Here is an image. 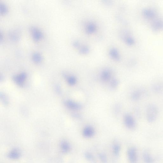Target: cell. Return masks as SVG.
Wrapping results in <instances>:
<instances>
[{"mask_svg": "<svg viewBox=\"0 0 163 163\" xmlns=\"http://www.w3.org/2000/svg\"><path fill=\"white\" fill-rule=\"evenodd\" d=\"M158 108L153 104H150L147 106L146 111L147 121L149 123H153L155 121L158 116Z\"/></svg>", "mask_w": 163, "mask_h": 163, "instance_id": "cell-1", "label": "cell"}, {"mask_svg": "<svg viewBox=\"0 0 163 163\" xmlns=\"http://www.w3.org/2000/svg\"><path fill=\"white\" fill-rule=\"evenodd\" d=\"M143 17L146 19L150 20H154L156 19L157 14L155 11L150 8L144 9L142 12Z\"/></svg>", "mask_w": 163, "mask_h": 163, "instance_id": "cell-2", "label": "cell"}, {"mask_svg": "<svg viewBox=\"0 0 163 163\" xmlns=\"http://www.w3.org/2000/svg\"><path fill=\"white\" fill-rule=\"evenodd\" d=\"M152 31L157 32L163 30V20L160 18H156L152 21L151 24Z\"/></svg>", "mask_w": 163, "mask_h": 163, "instance_id": "cell-3", "label": "cell"}, {"mask_svg": "<svg viewBox=\"0 0 163 163\" xmlns=\"http://www.w3.org/2000/svg\"><path fill=\"white\" fill-rule=\"evenodd\" d=\"M128 157L131 163H137L138 156L137 150L135 148H130L128 151Z\"/></svg>", "mask_w": 163, "mask_h": 163, "instance_id": "cell-4", "label": "cell"}, {"mask_svg": "<svg viewBox=\"0 0 163 163\" xmlns=\"http://www.w3.org/2000/svg\"><path fill=\"white\" fill-rule=\"evenodd\" d=\"M124 121L127 127L130 129H133L136 126V123L133 117L129 114L125 116Z\"/></svg>", "mask_w": 163, "mask_h": 163, "instance_id": "cell-5", "label": "cell"}, {"mask_svg": "<svg viewBox=\"0 0 163 163\" xmlns=\"http://www.w3.org/2000/svg\"><path fill=\"white\" fill-rule=\"evenodd\" d=\"M31 32L33 38L36 41L40 40L43 36L42 32L35 27L31 28Z\"/></svg>", "mask_w": 163, "mask_h": 163, "instance_id": "cell-6", "label": "cell"}, {"mask_svg": "<svg viewBox=\"0 0 163 163\" xmlns=\"http://www.w3.org/2000/svg\"><path fill=\"white\" fill-rule=\"evenodd\" d=\"M26 78V74L24 73H22L14 77V80L16 83L21 86L24 85Z\"/></svg>", "mask_w": 163, "mask_h": 163, "instance_id": "cell-7", "label": "cell"}, {"mask_svg": "<svg viewBox=\"0 0 163 163\" xmlns=\"http://www.w3.org/2000/svg\"><path fill=\"white\" fill-rule=\"evenodd\" d=\"M85 28L86 33L88 34H92L97 30V27L94 23L89 22L85 25Z\"/></svg>", "mask_w": 163, "mask_h": 163, "instance_id": "cell-8", "label": "cell"}, {"mask_svg": "<svg viewBox=\"0 0 163 163\" xmlns=\"http://www.w3.org/2000/svg\"><path fill=\"white\" fill-rule=\"evenodd\" d=\"M74 46L76 48H79V51L82 54H86L89 51V49L87 46L85 45H81L78 41L75 42L73 43Z\"/></svg>", "mask_w": 163, "mask_h": 163, "instance_id": "cell-9", "label": "cell"}, {"mask_svg": "<svg viewBox=\"0 0 163 163\" xmlns=\"http://www.w3.org/2000/svg\"><path fill=\"white\" fill-rule=\"evenodd\" d=\"M143 157V161L145 163H154V159L148 151L144 152Z\"/></svg>", "mask_w": 163, "mask_h": 163, "instance_id": "cell-10", "label": "cell"}, {"mask_svg": "<svg viewBox=\"0 0 163 163\" xmlns=\"http://www.w3.org/2000/svg\"><path fill=\"white\" fill-rule=\"evenodd\" d=\"M109 54L111 57L116 61H119L120 59L119 53L116 49L112 48L109 51Z\"/></svg>", "mask_w": 163, "mask_h": 163, "instance_id": "cell-11", "label": "cell"}, {"mask_svg": "<svg viewBox=\"0 0 163 163\" xmlns=\"http://www.w3.org/2000/svg\"><path fill=\"white\" fill-rule=\"evenodd\" d=\"M65 104L68 108L72 109L78 110L81 108V106L71 101H66Z\"/></svg>", "mask_w": 163, "mask_h": 163, "instance_id": "cell-12", "label": "cell"}, {"mask_svg": "<svg viewBox=\"0 0 163 163\" xmlns=\"http://www.w3.org/2000/svg\"><path fill=\"white\" fill-rule=\"evenodd\" d=\"M124 37V41L126 43L129 45H132L135 43V40L134 38L129 34L125 35Z\"/></svg>", "mask_w": 163, "mask_h": 163, "instance_id": "cell-13", "label": "cell"}, {"mask_svg": "<svg viewBox=\"0 0 163 163\" xmlns=\"http://www.w3.org/2000/svg\"><path fill=\"white\" fill-rule=\"evenodd\" d=\"M142 95V91L141 90H137L133 93L132 98L133 100H137L140 99Z\"/></svg>", "mask_w": 163, "mask_h": 163, "instance_id": "cell-14", "label": "cell"}, {"mask_svg": "<svg viewBox=\"0 0 163 163\" xmlns=\"http://www.w3.org/2000/svg\"><path fill=\"white\" fill-rule=\"evenodd\" d=\"M93 133L94 130L92 128L89 127L85 128L84 131V134L86 137H90L92 135Z\"/></svg>", "mask_w": 163, "mask_h": 163, "instance_id": "cell-15", "label": "cell"}, {"mask_svg": "<svg viewBox=\"0 0 163 163\" xmlns=\"http://www.w3.org/2000/svg\"><path fill=\"white\" fill-rule=\"evenodd\" d=\"M110 77V72L108 70L104 71L101 74V78L104 81H108Z\"/></svg>", "mask_w": 163, "mask_h": 163, "instance_id": "cell-16", "label": "cell"}, {"mask_svg": "<svg viewBox=\"0 0 163 163\" xmlns=\"http://www.w3.org/2000/svg\"><path fill=\"white\" fill-rule=\"evenodd\" d=\"M153 90L156 93L161 92L163 90V85L161 83H157L154 85Z\"/></svg>", "mask_w": 163, "mask_h": 163, "instance_id": "cell-17", "label": "cell"}, {"mask_svg": "<svg viewBox=\"0 0 163 163\" xmlns=\"http://www.w3.org/2000/svg\"><path fill=\"white\" fill-rule=\"evenodd\" d=\"M33 59L34 62L39 63L42 59V56L38 53H34L33 56Z\"/></svg>", "mask_w": 163, "mask_h": 163, "instance_id": "cell-18", "label": "cell"}, {"mask_svg": "<svg viewBox=\"0 0 163 163\" xmlns=\"http://www.w3.org/2000/svg\"><path fill=\"white\" fill-rule=\"evenodd\" d=\"M68 81L69 84L73 85L76 83V80L74 77H68Z\"/></svg>", "mask_w": 163, "mask_h": 163, "instance_id": "cell-19", "label": "cell"}, {"mask_svg": "<svg viewBox=\"0 0 163 163\" xmlns=\"http://www.w3.org/2000/svg\"><path fill=\"white\" fill-rule=\"evenodd\" d=\"M1 13L2 14H6L7 12V8L5 5L3 4H1Z\"/></svg>", "mask_w": 163, "mask_h": 163, "instance_id": "cell-20", "label": "cell"}, {"mask_svg": "<svg viewBox=\"0 0 163 163\" xmlns=\"http://www.w3.org/2000/svg\"><path fill=\"white\" fill-rule=\"evenodd\" d=\"M117 82L115 81H113V82H112V86H113L114 87H116L117 85Z\"/></svg>", "mask_w": 163, "mask_h": 163, "instance_id": "cell-21", "label": "cell"}]
</instances>
